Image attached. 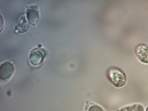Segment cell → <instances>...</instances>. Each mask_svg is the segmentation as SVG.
I'll return each mask as SVG.
<instances>
[{
	"label": "cell",
	"instance_id": "cell-5",
	"mask_svg": "<svg viewBox=\"0 0 148 111\" xmlns=\"http://www.w3.org/2000/svg\"><path fill=\"white\" fill-rule=\"evenodd\" d=\"M27 17L29 22L31 24L35 25L38 21L39 14L36 6H32L27 10Z\"/></svg>",
	"mask_w": 148,
	"mask_h": 111
},
{
	"label": "cell",
	"instance_id": "cell-1",
	"mask_svg": "<svg viewBox=\"0 0 148 111\" xmlns=\"http://www.w3.org/2000/svg\"><path fill=\"white\" fill-rule=\"evenodd\" d=\"M107 77L115 87L121 88L124 86L127 81V76L121 69L116 67L109 68L107 72Z\"/></svg>",
	"mask_w": 148,
	"mask_h": 111
},
{
	"label": "cell",
	"instance_id": "cell-2",
	"mask_svg": "<svg viewBox=\"0 0 148 111\" xmlns=\"http://www.w3.org/2000/svg\"><path fill=\"white\" fill-rule=\"evenodd\" d=\"M14 71L13 65L10 62H5L2 63L0 68V78L4 80L10 78Z\"/></svg>",
	"mask_w": 148,
	"mask_h": 111
},
{
	"label": "cell",
	"instance_id": "cell-8",
	"mask_svg": "<svg viewBox=\"0 0 148 111\" xmlns=\"http://www.w3.org/2000/svg\"><path fill=\"white\" fill-rule=\"evenodd\" d=\"M146 111H148V106L146 110Z\"/></svg>",
	"mask_w": 148,
	"mask_h": 111
},
{
	"label": "cell",
	"instance_id": "cell-6",
	"mask_svg": "<svg viewBox=\"0 0 148 111\" xmlns=\"http://www.w3.org/2000/svg\"><path fill=\"white\" fill-rule=\"evenodd\" d=\"M118 111H144V108L142 105L137 103L123 107Z\"/></svg>",
	"mask_w": 148,
	"mask_h": 111
},
{
	"label": "cell",
	"instance_id": "cell-3",
	"mask_svg": "<svg viewBox=\"0 0 148 111\" xmlns=\"http://www.w3.org/2000/svg\"><path fill=\"white\" fill-rule=\"evenodd\" d=\"M135 52L138 59L142 62L148 64V46L143 44L137 45Z\"/></svg>",
	"mask_w": 148,
	"mask_h": 111
},
{
	"label": "cell",
	"instance_id": "cell-4",
	"mask_svg": "<svg viewBox=\"0 0 148 111\" xmlns=\"http://www.w3.org/2000/svg\"><path fill=\"white\" fill-rule=\"evenodd\" d=\"M45 56V53L43 50L36 49L30 53L29 60L33 65H37L41 63L43 61Z\"/></svg>",
	"mask_w": 148,
	"mask_h": 111
},
{
	"label": "cell",
	"instance_id": "cell-7",
	"mask_svg": "<svg viewBox=\"0 0 148 111\" xmlns=\"http://www.w3.org/2000/svg\"><path fill=\"white\" fill-rule=\"evenodd\" d=\"M91 103L89 104V106H87L86 111H103L100 106L92 103Z\"/></svg>",
	"mask_w": 148,
	"mask_h": 111
}]
</instances>
